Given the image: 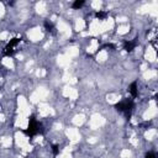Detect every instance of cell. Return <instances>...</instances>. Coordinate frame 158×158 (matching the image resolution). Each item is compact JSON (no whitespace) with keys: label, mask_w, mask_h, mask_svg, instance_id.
Masks as SVG:
<instances>
[{"label":"cell","mask_w":158,"mask_h":158,"mask_svg":"<svg viewBox=\"0 0 158 158\" xmlns=\"http://www.w3.org/2000/svg\"><path fill=\"white\" fill-rule=\"evenodd\" d=\"M132 108H133V103H132V100H130V99H125V100H122V101H120V103L115 104V109H116L117 111H120V112H124L127 119L131 116Z\"/></svg>","instance_id":"6da1fadb"},{"label":"cell","mask_w":158,"mask_h":158,"mask_svg":"<svg viewBox=\"0 0 158 158\" xmlns=\"http://www.w3.org/2000/svg\"><path fill=\"white\" fill-rule=\"evenodd\" d=\"M39 132H40V125H39V122L36 121V119L33 116H31L30 120H28V126H27V129L25 130V133L30 137H33L35 135L39 133Z\"/></svg>","instance_id":"7a4b0ae2"},{"label":"cell","mask_w":158,"mask_h":158,"mask_svg":"<svg viewBox=\"0 0 158 158\" xmlns=\"http://www.w3.org/2000/svg\"><path fill=\"white\" fill-rule=\"evenodd\" d=\"M20 42V39H12L10 42H9V44L5 47V50H4V55L5 56H12L14 55V48H15V46Z\"/></svg>","instance_id":"3957f363"},{"label":"cell","mask_w":158,"mask_h":158,"mask_svg":"<svg viewBox=\"0 0 158 158\" xmlns=\"http://www.w3.org/2000/svg\"><path fill=\"white\" fill-rule=\"evenodd\" d=\"M135 47H136V42H135V41H125V42H124V48H125L127 52L133 51Z\"/></svg>","instance_id":"277c9868"},{"label":"cell","mask_w":158,"mask_h":158,"mask_svg":"<svg viewBox=\"0 0 158 158\" xmlns=\"http://www.w3.org/2000/svg\"><path fill=\"white\" fill-rule=\"evenodd\" d=\"M129 90H130V93H131V95H132L133 98H136V96L138 95V92H137V83H136V82H133V83H131V85H130Z\"/></svg>","instance_id":"5b68a950"},{"label":"cell","mask_w":158,"mask_h":158,"mask_svg":"<svg viewBox=\"0 0 158 158\" xmlns=\"http://www.w3.org/2000/svg\"><path fill=\"white\" fill-rule=\"evenodd\" d=\"M44 27H46V30L48 32H53L55 31V25L52 24L51 21H44Z\"/></svg>","instance_id":"8992f818"},{"label":"cell","mask_w":158,"mask_h":158,"mask_svg":"<svg viewBox=\"0 0 158 158\" xmlns=\"http://www.w3.org/2000/svg\"><path fill=\"white\" fill-rule=\"evenodd\" d=\"M83 5H84V1H83V0H77V1L73 3L72 7H73V9H80Z\"/></svg>","instance_id":"52a82bcc"},{"label":"cell","mask_w":158,"mask_h":158,"mask_svg":"<svg viewBox=\"0 0 158 158\" xmlns=\"http://www.w3.org/2000/svg\"><path fill=\"white\" fill-rule=\"evenodd\" d=\"M95 16H96L98 19H99V20H104L105 17L108 16V14H106V12H104V11H98V12L95 14Z\"/></svg>","instance_id":"ba28073f"},{"label":"cell","mask_w":158,"mask_h":158,"mask_svg":"<svg viewBox=\"0 0 158 158\" xmlns=\"http://www.w3.org/2000/svg\"><path fill=\"white\" fill-rule=\"evenodd\" d=\"M146 158H158V156L156 153H153V152H148L146 154Z\"/></svg>","instance_id":"9c48e42d"},{"label":"cell","mask_w":158,"mask_h":158,"mask_svg":"<svg viewBox=\"0 0 158 158\" xmlns=\"http://www.w3.org/2000/svg\"><path fill=\"white\" fill-rule=\"evenodd\" d=\"M52 151H53V154H58V151H59V149H58V146H57V145H53V146H52Z\"/></svg>","instance_id":"30bf717a"}]
</instances>
